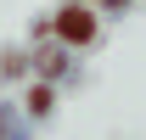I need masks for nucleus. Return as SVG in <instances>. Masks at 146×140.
<instances>
[{
	"mask_svg": "<svg viewBox=\"0 0 146 140\" xmlns=\"http://www.w3.org/2000/svg\"><path fill=\"white\" fill-rule=\"evenodd\" d=\"M56 34L68 39V45H84V39L96 34V22H90V11H79V6H73V11H62V17H56Z\"/></svg>",
	"mask_w": 146,
	"mask_h": 140,
	"instance_id": "obj_1",
	"label": "nucleus"
}]
</instances>
